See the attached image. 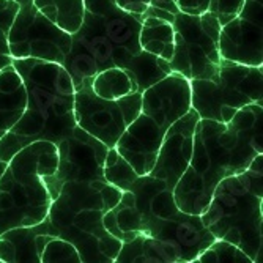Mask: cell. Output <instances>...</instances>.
<instances>
[{
  "label": "cell",
  "mask_w": 263,
  "mask_h": 263,
  "mask_svg": "<svg viewBox=\"0 0 263 263\" xmlns=\"http://www.w3.org/2000/svg\"><path fill=\"white\" fill-rule=\"evenodd\" d=\"M33 5L55 26L73 35L84 19V0H33Z\"/></svg>",
  "instance_id": "17"
},
{
  "label": "cell",
  "mask_w": 263,
  "mask_h": 263,
  "mask_svg": "<svg viewBox=\"0 0 263 263\" xmlns=\"http://www.w3.org/2000/svg\"><path fill=\"white\" fill-rule=\"evenodd\" d=\"M139 43L142 51L169 62L174 54V26L155 16H142Z\"/></svg>",
  "instance_id": "16"
},
{
  "label": "cell",
  "mask_w": 263,
  "mask_h": 263,
  "mask_svg": "<svg viewBox=\"0 0 263 263\" xmlns=\"http://www.w3.org/2000/svg\"><path fill=\"white\" fill-rule=\"evenodd\" d=\"M40 263H82L74 245L60 236H52L40 254Z\"/></svg>",
  "instance_id": "20"
},
{
  "label": "cell",
  "mask_w": 263,
  "mask_h": 263,
  "mask_svg": "<svg viewBox=\"0 0 263 263\" xmlns=\"http://www.w3.org/2000/svg\"><path fill=\"white\" fill-rule=\"evenodd\" d=\"M71 47V35L30 4L19 8L8 30L11 59H36L63 65Z\"/></svg>",
  "instance_id": "11"
},
{
  "label": "cell",
  "mask_w": 263,
  "mask_h": 263,
  "mask_svg": "<svg viewBox=\"0 0 263 263\" xmlns=\"http://www.w3.org/2000/svg\"><path fill=\"white\" fill-rule=\"evenodd\" d=\"M174 54L169 60L172 73L181 78L211 79L218 73L221 24L216 14H187L178 11L174 17Z\"/></svg>",
  "instance_id": "9"
},
{
  "label": "cell",
  "mask_w": 263,
  "mask_h": 263,
  "mask_svg": "<svg viewBox=\"0 0 263 263\" xmlns=\"http://www.w3.org/2000/svg\"><path fill=\"white\" fill-rule=\"evenodd\" d=\"M5 165H7V162H4V161H0V175H2V172L5 171Z\"/></svg>",
  "instance_id": "25"
},
{
  "label": "cell",
  "mask_w": 263,
  "mask_h": 263,
  "mask_svg": "<svg viewBox=\"0 0 263 263\" xmlns=\"http://www.w3.org/2000/svg\"><path fill=\"white\" fill-rule=\"evenodd\" d=\"M14 2H17L21 7H24V5H30V4H33V0H14Z\"/></svg>",
  "instance_id": "24"
},
{
  "label": "cell",
  "mask_w": 263,
  "mask_h": 263,
  "mask_svg": "<svg viewBox=\"0 0 263 263\" xmlns=\"http://www.w3.org/2000/svg\"><path fill=\"white\" fill-rule=\"evenodd\" d=\"M11 63L26 88V107L0 137V161L4 162L38 140L59 145L78 128L74 84L63 65L36 59H13Z\"/></svg>",
  "instance_id": "4"
},
{
  "label": "cell",
  "mask_w": 263,
  "mask_h": 263,
  "mask_svg": "<svg viewBox=\"0 0 263 263\" xmlns=\"http://www.w3.org/2000/svg\"><path fill=\"white\" fill-rule=\"evenodd\" d=\"M189 109V81L171 73L142 91L140 112L118 139L115 150L137 175L148 174L167 129Z\"/></svg>",
  "instance_id": "7"
},
{
  "label": "cell",
  "mask_w": 263,
  "mask_h": 263,
  "mask_svg": "<svg viewBox=\"0 0 263 263\" xmlns=\"http://www.w3.org/2000/svg\"><path fill=\"white\" fill-rule=\"evenodd\" d=\"M26 107V88L13 63L0 71V137L21 117Z\"/></svg>",
  "instance_id": "15"
},
{
  "label": "cell",
  "mask_w": 263,
  "mask_h": 263,
  "mask_svg": "<svg viewBox=\"0 0 263 263\" xmlns=\"http://www.w3.org/2000/svg\"><path fill=\"white\" fill-rule=\"evenodd\" d=\"M91 88L104 100H118L137 91L133 78L122 68H107L91 78Z\"/></svg>",
  "instance_id": "18"
},
{
  "label": "cell",
  "mask_w": 263,
  "mask_h": 263,
  "mask_svg": "<svg viewBox=\"0 0 263 263\" xmlns=\"http://www.w3.org/2000/svg\"><path fill=\"white\" fill-rule=\"evenodd\" d=\"M142 93L136 91L118 100H104L91 88V78H85L74 88V118L81 129L114 148L129 123L139 115Z\"/></svg>",
  "instance_id": "10"
},
{
  "label": "cell",
  "mask_w": 263,
  "mask_h": 263,
  "mask_svg": "<svg viewBox=\"0 0 263 263\" xmlns=\"http://www.w3.org/2000/svg\"><path fill=\"white\" fill-rule=\"evenodd\" d=\"M211 0H175V4L181 13L187 14H202L210 10Z\"/></svg>",
  "instance_id": "21"
},
{
  "label": "cell",
  "mask_w": 263,
  "mask_h": 263,
  "mask_svg": "<svg viewBox=\"0 0 263 263\" xmlns=\"http://www.w3.org/2000/svg\"><path fill=\"white\" fill-rule=\"evenodd\" d=\"M196 263H252V260L235 245L226 240H214L202 251Z\"/></svg>",
  "instance_id": "19"
},
{
  "label": "cell",
  "mask_w": 263,
  "mask_h": 263,
  "mask_svg": "<svg viewBox=\"0 0 263 263\" xmlns=\"http://www.w3.org/2000/svg\"><path fill=\"white\" fill-rule=\"evenodd\" d=\"M261 153L263 104L240 109L227 123L199 118L189 164L174 189L177 206L189 214H200L218 183L246 171Z\"/></svg>",
  "instance_id": "2"
},
{
  "label": "cell",
  "mask_w": 263,
  "mask_h": 263,
  "mask_svg": "<svg viewBox=\"0 0 263 263\" xmlns=\"http://www.w3.org/2000/svg\"><path fill=\"white\" fill-rule=\"evenodd\" d=\"M191 107L200 118L227 123L246 106L263 104V66L221 60L211 79L189 81Z\"/></svg>",
  "instance_id": "8"
},
{
  "label": "cell",
  "mask_w": 263,
  "mask_h": 263,
  "mask_svg": "<svg viewBox=\"0 0 263 263\" xmlns=\"http://www.w3.org/2000/svg\"><path fill=\"white\" fill-rule=\"evenodd\" d=\"M148 7H155V8H159V10H165L172 14H177L180 10L175 4V0H150L148 2Z\"/></svg>",
  "instance_id": "23"
},
{
  "label": "cell",
  "mask_w": 263,
  "mask_h": 263,
  "mask_svg": "<svg viewBox=\"0 0 263 263\" xmlns=\"http://www.w3.org/2000/svg\"><path fill=\"white\" fill-rule=\"evenodd\" d=\"M57 148L59 191L46 219L55 236L74 245L82 263H115L122 241L104 229L103 218L120 200L122 189L103 172L109 148L79 126Z\"/></svg>",
  "instance_id": "1"
},
{
  "label": "cell",
  "mask_w": 263,
  "mask_h": 263,
  "mask_svg": "<svg viewBox=\"0 0 263 263\" xmlns=\"http://www.w3.org/2000/svg\"><path fill=\"white\" fill-rule=\"evenodd\" d=\"M8 27L0 26V71H2L5 66L11 65L13 59L10 55V49H8Z\"/></svg>",
  "instance_id": "22"
},
{
  "label": "cell",
  "mask_w": 263,
  "mask_h": 263,
  "mask_svg": "<svg viewBox=\"0 0 263 263\" xmlns=\"http://www.w3.org/2000/svg\"><path fill=\"white\" fill-rule=\"evenodd\" d=\"M263 0H243L235 17L221 26L219 54L222 60L263 66Z\"/></svg>",
  "instance_id": "12"
},
{
  "label": "cell",
  "mask_w": 263,
  "mask_h": 263,
  "mask_svg": "<svg viewBox=\"0 0 263 263\" xmlns=\"http://www.w3.org/2000/svg\"><path fill=\"white\" fill-rule=\"evenodd\" d=\"M261 197L263 153L252 159L246 171L221 180L200 213L202 224L216 240L240 248L252 263L263 261Z\"/></svg>",
  "instance_id": "5"
},
{
  "label": "cell",
  "mask_w": 263,
  "mask_h": 263,
  "mask_svg": "<svg viewBox=\"0 0 263 263\" xmlns=\"http://www.w3.org/2000/svg\"><path fill=\"white\" fill-rule=\"evenodd\" d=\"M199 118V114L191 107L167 129L158 150L156 161L148 172L152 177L164 180L172 189H175V184L189 164L191 153H193L194 129Z\"/></svg>",
  "instance_id": "13"
},
{
  "label": "cell",
  "mask_w": 263,
  "mask_h": 263,
  "mask_svg": "<svg viewBox=\"0 0 263 263\" xmlns=\"http://www.w3.org/2000/svg\"><path fill=\"white\" fill-rule=\"evenodd\" d=\"M59 148L38 140L21 148L0 175V233L40 224L57 196Z\"/></svg>",
  "instance_id": "6"
},
{
  "label": "cell",
  "mask_w": 263,
  "mask_h": 263,
  "mask_svg": "<svg viewBox=\"0 0 263 263\" xmlns=\"http://www.w3.org/2000/svg\"><path fill=\"white\" fill-rule=\"evenodd\" d=\"M40 233L54 235L46 218L40 224L14 227L0 233V263H40L36 249V236Z\"/></svg>",
  "instance_id": "14"
},
{
  "label": "cell",
  "mask_w": 263,
  "mask_h": 263,
  "mask_svg": "<svg viewBox=\"0 0 263 263\" xmlns=\"http://www.w3.org/2000/svg\"><path fill=\"white\" fill-rule=\"evenodd\" d=\"M140 27L142 14L118 5L104 13L85 11L81 27L71 35V47L63 63L74 88L85 78L112 66L125 69L140 93L169 76V62L142 51Z\"/></svg>",
  "instance_id": "3"
}]
</instances>
